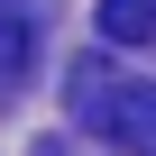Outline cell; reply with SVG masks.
I'll list each match as a JSON object with an SVG mask.
<instances>
[{
    "label": "cell",
    "instance_id": "6da1fadb",
    "mask_svg": "<svg viewBox=\"0 0 156 156\" xmlns=\"http://www.w3.org/2000/svg\"><path fill=\"white\" fill-rule=\"evenodd\" d=\"M64 101L73 119H83L92 138H110L119 156H156V83H129V73H110L101 55L64 73Z\"/></svg>",
    "mask_w": 156,
    "mask_h": 156
},
{
    "label": "cell",
    "instance_id": "7a4b0ae2",
    "mask_svg": "<svg viewBox=\"0 0 156 156\" xmlns=\"http://www.w3.org/2000/svg\"><path fill=\"white\" fill-rule=\"evenodd\" d=\"M92 37H110V46H147V37H156V0H101V9H92Z\"/></svg>",
    "mask_w": 156,
    "mask_h": 156
},
{
    "label": "cell",
    "instance_id": "3957f363",
    "mask_svg": "<svg viewBox=\"0 0 156 156\" xmlns=\"http://www.w3.org/2000/svg\"><path fill=\"white\" fill-rule=\"evenodd\" d=\"M28 55H37V28H28L19 9H0V92H9L19 73H28Z\"/></svg>",
    "mask_w": 156,
    "mask_h": 156
}]
</instances>
